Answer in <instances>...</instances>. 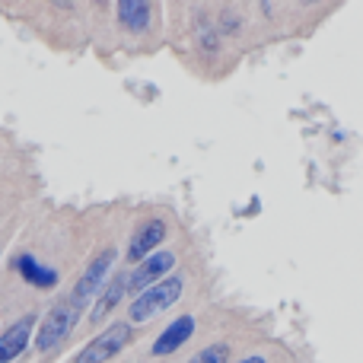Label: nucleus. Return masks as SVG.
I'll return each mask as SVG.
<instances>
[{
  "mask_svg": "<svg viewBox=\"0 0 363 363\" xmlns=\"http://www.w3.org/2000/svg\"><path fill=\"white\" fill-rule=\"evenodd\" d=\"M182 290H185V277L182 274H169L163 277L160 284H153L150 290H144L140 296H134V303L128 306V315H131V322H150L153 315L166 313L169 306H176Z\"/></svg>",
  "mask_w": 363,
  "mask_h": 363,
  "instance_id": "obj_1",
  "label": "nucleus"
},
{
  "mask_svg": "<svg viewBox=\"0 0 363 363\" xmlns=\"http://www.w3.org/2000/svg\"><path fill=\"white\" fill-rule=\"evenodd\" d=\"M80 313H83V303H77V300L57 303V306L45 315L42 325H38L35 351L38 354H48V351H55V347H61L64 341H67V335L74 332V325L80 322Z\"/></svg>",
  "mask_w": 363,
  "mask_h": 363,
  "instance_id": "obj_2",
  "label": "nucleus"
},
{
  "mask_svg": "<svg viewBox=\"0 0 363 363\" xmlns=\"http://www.w3.org/2000/svg\"><path fill=\"white\" fill-rule=\"evenodd\" d=\"M131 338H134L131 322H115V325H108L106 332L96 335V338L77 354L74 363H108L131 345Z\"/></svg>",
  "mask_w": 363,
  "mask_h": 363,
  "instance_id": "obj_3",
  "label": "nucleus"
},
{
  "mask_svg": "<svg viewBox=\"0 0 363 363\" xmlns=\"http://www.w3.org/2000/svg\"><path fill=\"white\" fill-rule=\"evenodd\" d=\"M176 268V252H153L150 258L138 264V268L128 274V294H144L153 284H160L163 277H169V271Z\"/></svg>",
  "mask_w": 363,
  "mask_h": 363,
  "instance_id": "obj_4",
  "label": "nucleus"
},
{
  "mask_svg": "<svg viewBox=\"0 0 363 363\" xmlns=\"http://www.w3.org/2000/svg\"><path fill=\"white\" fill-rule=\"evenodd\" d=\"M115 258H118V252L115 249H102L99 255L86 264V271L80 274V281H77L74 296H70V300L86 303L93 294H99V290L108 284V274H112V268H115Z\"/></svg>",
  "mask_w": 363,
  "mask_h": 363,
  "instance_id": "obj_5",
  "label": "nucleus"
},
{
  "mask_svg": "<svg viewBox=\"0 0 363 363\" xmlns=\"http://www.w3.org/2000/svg\"><path fill=\"white\" fill-rule=\"evenodd\" d=\"M166 236H169L166 220H147V223H140L138 230H134L131 242H128V258H131L134 264H140L144 258H150L153 252H157V245H163Z\"/></svg>",
  "mask_w": 363,
  "mask_h": 363,
  "instance_id": "obj_6",
  "label": "nucleus"
},
{
  "mask_svg": "<svg viewBox=\"0 0 363 363\" xmlns=\"http://www.w3.org/2000/svg\"><path fill=\"white\" fill-rule=\"evenodd\" d=\"M35 332V315H23L16 319L4 335H0V363H13L19 354L29 347V338Z\"/></svg>",
  "mask_w": 363,
  "mask_h": 363,
  "instance_id": "obj_7",
  "label": "nucleus"
},
{
  "mask_svg": "<svg viewBox=\"0 0 363 363\" xmlns=\"http://www.w3.org/2000/svg\"><path fill=\"white\" fill-rule=\"evenodd\" d=\"M191 335H194V319L191 315H179V319L169 322V325L163 328V335L153 341V357H169V354H176Z\"/></svg>",
  "mask_w": 363,
  "mask_h": 363,
  "instance_id": "obj_8",
  "label": "nucleus"
},
{
  "mask_svg": "<svg viewBox=\"0 0 363 363\" xmlns=\"http://www.w3.org/2000/svg\"><path fill=\"white\" fill-rule=\"evenodd\" d=\"M16 271H19V277H23L29 287H38V290H51V287H57V281H61L57 271L45 268L42 262H35V255H19Z\"/></svg>",
  "mask_w": 363,
  "mask_h": 363,
  "instance_id": "obj_9",
  "label": "nucleus"
},
{
  "mask_svg": "<svg viewBox=\"0 0 363 363\" xmlns=\"http://www.w3.org/2000/svg\"><path fill=\"white\" fill-rule=\"evenodd\" d=\"M128 294V274H115L112 281L102 287V294H99V300H96V306H93V313H89V322L93 325H99L102 319H106L108 313H112L115 306L121 303V296Z\"/></svg>",
  "mask_w": 363,
  "mask_h": 363,
  "instance_id": "obj_10",
  "label": "nucleus"
},
{
  "mask_svg": "<svg viewBox=\"0 0 363 363\" xmlns=\"http://www.w3.org/2000/svg\"><path fill=\"white\" fill-rule=\"evenodd\" d=\"M115 13H118V23L125 26L128 32H144L147 26H150L153 6L144 4V0H121V4L115 6Z\"/></svg>",
  "mask_w": 363,
  "mask_h": 363,
  "instance_id": "obj_11",
  "label": "nucleus"
},
{
  "mask_svg": "<svg viewBox=\"0 0 363 363\" xmlns=\"http://www.w3.org/2000/svg\"><path fill=\"white\" fill-rule=\"evenodd\" d=\"M188 363H230V347L226 345H211L201 354H194Z\"/></svg>",
  "mask_w": 363,
  "mask_h": 363,
  "instance_id": "obj_12",
  "label": "nucleus"
},
{
  "mask_svg": "<svg viewBox=\"0 0 363 363\" xmlns=\"http://www.w3.org/2000/svg\"><path fill=\"white\" fill-rule=\"evenodd\" d=\"M239 363H268V360H264V357H262V354H249V357H242V360H239Z\"/></svg>",
  "mask_w": 363,
  "mask_h": 363,
  "instance_id": "obj_13",
  "label": "nucleus"
}]
</instances>
